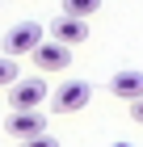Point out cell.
I'll return each mask as SVG.
<instances>
[{
  "instance_id": "cell-5",
  "label": "cell",
  "mask_w": 143,
  "mask_h": 147,
  "mask_svg": "<svg viewBox=\"0 0 143 147\" xmlns=\"http://www.w3.org/2000/svg\"><path fill=\"white\" fill-rule=\"evenodd\" d=\"M51 38H55V42H63V46L88 42V17H72V13L55 17V21H51Z\"/></svg>"
},
{
  "instance_id": "cell-3",
  "label": "cell",
  "mask_w": 143,
  "mask_h": 147,
  "mask_svg": "<svg viewBox=\"0 0 143 147\" xmlns=\"http://www.w3.org/2000/svg\"><path fill=\"white\" fill-rule=\"evenodd\" d=\"M38 42H42V25L38 21H17V25H9V34H4V55L21 59V55H30Z\"/></svg>"
},
{
  "instance_id": "cell-8",
  "label": "cell",
  "mask_w": 143,
  "mask_h": 147,
  "mask_svg": "<svg viewBox=\"0 0 143 147\" xmlns=\"http://www.w3.org/2000/svg\"><path fill=\"white\" fill-rule=\"evenodd\" d=\"M97 9L101 0H63V13H72V17H93Z\"/></svg>"
},
{
  "instance_id": "cell-10",
  "label": "cell",
  "mask_w": 143,
  "mask_h": 147,
  "mask_svg": "<svg viewBox=\"0 0 143 147\" xmlns=\"http://www.w3.org/2000/svg\"><path fill=\"white\" fill-rule=\"evenodd\" d=\"M21 147H59V139L51 130H42V135H34V139H21Z\"/></svg>"
},
{
  "instance_id": "cell-1",
  "label": "cell",
  "mask_w": 143,
  "mask_h": 147,
  "mask_svg": "<svg viewBox=\"0 0 143 147\" xmlns=\"http://www.w3.org/2000/svg\"><path fill=\"white\" fill-rule=\"evenodd\" d=\"M51 97V84L38 76H17L9 84V105L13 109H38V105Z\"/></svg>"
},
{
  "instance_id": "cell-6",
  "label": "cell",
  "mask_w": 143,
  "mask_h": 147,
  "mask_svg": "<svg viewBox=\"0 0 143 147\" xmlns=\"http://www.w3.org/2000/svg\"><path fill=\"white\" fill-rule=\"evenodd\" d=\"M4 130L21 143V139L42 135V130H46V118H42L38 109H13V118H4Z\"/></svg>"
},
{
  "instance_id": "cell-2",
  "label": "cell",
  "mask_w": 143,
  "mask_h": 147,
  "mask_svg": "<svg viewBox=\"0 0 143 147\" xmlns=\"http://www.w3.org/2000/svg\"><path fill=\"white\" fill-rule=\"evenodd\" d=\"M88 101H93V84H88V80H67V84H59V88L51 92L55 113H80Z\"/></svg>"
},
{
  "instance_id": "cell-9",
  "label": "cell",
  "mask_w": 143,
  "mask_h": 147,
  "mask_svg": "<svg viewBox=\"0 0 143 147\" xmlns=\"http://www.w3.org/2000/svg\"><path fill=\"white\" fill-rule=\"evenodd\" d=\"M17 76H21L17 59H13V55H0V88H9V84H13Z\"/></svg>"
},
{
  "instance_id": "cell-12",
  "label": "cell",
  "mask_w": 143,
  "mask_h": 147,
  "mask_svg": "<svg viewBox=\"0 0 143 147\" xmlns=\"http://www.w3.org/2000/svg\"><path fill=\"white\" fill-rule=\"evenodd\" d=\"M114 147H131V143H114Z\"/></svg>"
},
{
  "instance_id": "cell-7",
  "label": "cell",
  "mask_w": 143,
  "mask_h": 147,
  "mask_svg": "<svg viewBox=\"0 0 143 147\" xmlns=\"http://www.w3.org/2000/svg\"><path fill=\"white\" fill-rule=\"evenodd\" d=\"M110 92L118 101H139L143 97V71L139 67H118L110 76Z\"/></svg>"
},
{
  "instance_id": "cell-11",
  "label": "cell",
  "mask_w": 143,
  "mask_h": 147,
  "mask_svg": "<svg viewBox=\"0 0 143 147\" xmlns=\"http://www.w3.org/2000/svg\"><path fill=\"white\" fill-rule=\"evenodd\" d=\"M131 118L143 126V97H139V101H131Z\"/></svg>"
},
{
  "instance_id": "cell-4",
  "label": "cell",
  "mask_w": 143,
  "mask_h": 147,
  "mask_svg": "<svg viewBox=\"0 0 143 147\" xmlns=\"http://www.w3.org/2000/svg\"><path fill=\"white\" fill-rule=\"evenodd\" d=\"M30 59H34V67L38 71H63L67 63H72V46H63V42H55V38H51V42H38L30 51Z\"/></svg>"
}]
</instances>
